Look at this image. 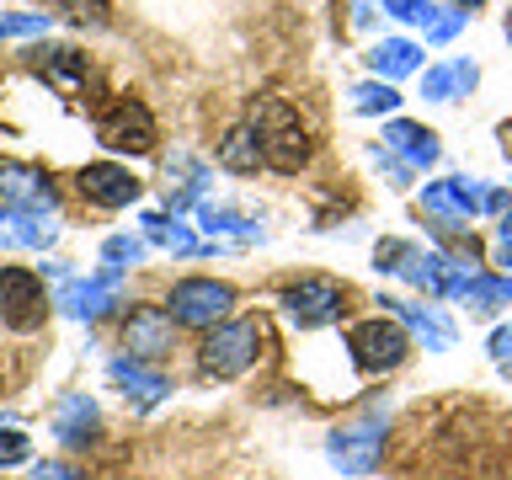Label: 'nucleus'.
I'll use <instances>...</instances> for the list:
<instances>
[{"label": "nucleus", "instance_id": "obj_20", "mask_svg": "<svg viewBox=\"0 0 512 480\" xmlns=\"http://www.w3.org/2000/svg\"><path fill=\"white\" fill-rule=\"evenodd\" d=\"M459 86H475V64L470 59H454L443 70H427V96L432 102H454Z\"/></svg>", "mask_w": 512, "mask_h": 480}, {"label": "nucleus", "instance_id": "obj_18", "mask_svg": "<svg viewBox=\"0 0 512 480\" xmlns=\"http://www.w3.org/2000/svg\"><path fill=\"white\" fill-rule=\"evenodd\" d=\"M91 427H96V406H91L86 395H70V400L54 411V432H59L64 443H86Z\"/></svg>", "mask_w": 512, "mask_h": 480}, {"label": "nucleus", "instance_id": "obj_24", "mask_svg": "<svg viewBox=\"0 0 512 480\" xmlns=\"http://www.w3.org/2000/svg\"><path fill=\"white\" fill-rule=\"evenodd\" d=\"M27 454H32V443L22 438V432L0 427V470H6V464H27Z\"/></svg>", "mask_w": 512, "mask_h": 480}, {"label": "nucleus", "instance_id": "obj_23", "mask_svg": "<svg viewBox=\"0 0 512 480\" xmlns=\"http://www.w3.org/2000/svg\"><path fill=\"white\" fill-rule=\"evenodd\" d=\"M395 102H400V96H395L390 80H384V86L374 80V86H358V91H352V107H358V112H390Z\"/></svg>", "mask_w": 512, "mask_h": 480}, {"label": "nucleus", "instance_id": "obj_32", "mask_svg": "<svg viewBox=\"0 0 512 480\" xmlns=\"http://www.w3.org/2000/svg\"><path fill=\"white\" fill-rule=\"evenodd\" d=\"M502 240H512V214L502 219Z\"/></svg>", "mask_w": 512, "mask_h": 480}, {"label": "nucleus", "instance_id": "obj_34", "mask_svg": "<svg viewBox=\"0 0 512 480\" xmlns=\"http://www.w3.org/2000/svg\"><path fill=\"white\" fill-rule=\"evenodd\" d=\"M502 368H507V374H512V363H502Z\"/></svg>", "mask_w": 512, "mask_h": 480}, {"label": "nucleus", "instance_id": "obj_12", "mask_svg": "<svg viewBox=\"0 0 512 480\" xmlns=\"http://www.w3.org/2000/svg\"><path fill=\"white\" fill-rule=\"evenodd\" d=\"M219 166L235 171V176H251L256 166H267V160H262V139H256L251 123H235L230 134L219 139Z\"/></svg>", "mask_w": 512, "mask_h": 480}, {"label": "nucleus", "instance_id": "obj_13", "mask_svg": "<svg viewBox=\"0 0 512 480\" xmlns=\"http://www.w3.org/2000/svg\"><path fill=\"white\" fill-rule=\"evenodd\" d=\"M107 379L118 384V390H134L139 406H155L160 395H171V384L160 379V374H150V368H139V358H118V363L107 368Z\"/></svg>", "mask_w": 512, "mask_h": 480}, {"label": "nucleus", "instance_id": "obj_16", "mask_svg": "<svg viewBox=\"0 0 512 480\" xmlns=\"http://www.w3.org/2000/svg\"><path fill=\"white\" fill-rule=\"evenodd\" d=\"M0 192H6L11 203H27V208H54V192L38 171L27 166H0Z\"/></svg>", "mask_w": 512, "mask_h": 480}, {"label": "nucleus", "instance_id": "obj_6", "mask_svg": "<svg viewBox=\"0 0 512 480\" xmlns=\"http://www.w3.org/2000/svg\"><path fill=\"white\" fill-rule=\"evenodd\" d=\"M48 315V294L32 267H0V320L11 331H38Z\"/></svg>", "mask_w": 512, "mask_h": 480}, {"label": "nucleus", "instance_id": "obj_17", "mask_svg": "<svg viewBox=\"0 0 512 480\" xmlns=\"http://www.w3.org/2000/svg\"><path fill=\"white\" fill-rule=\"evenodd\" d=\"M38 75L59 91H75L80 80H86V54H75V48H48V59H38Z\"/></svg>", "mask_w": 512, "mask_h": 480}, {"label": "nucleus", "instance_id": "obj_26", "mask_svg": "<svg viewBox=\"0 0 512 480\" xmlns=\"http://www.w3.org/2000/svg\"><path fill=\"white\" fill-rule=\"evenodd\" d=\"M459 27H464V11H454V16H432V22H427V38L443 43V38H454Z\"/></svg>", "mask_w": 512, "mask_h": 480}, {"label": "nucleus", "instance_id": "obj_9", "mask_svg": "<svg viewBox=\"0 0 512 480\" xmlns=\"http://www.w3.org/2000/svg\"><path fill=\"white\" fill-rule=\"evenodd\" d=\"M75 182L91 203H102V208H123V203L139 198V176L128 166H112V160H96V166H86Z\"/></svg>", "mask_w": 512, "mask_h": 480}, {"label": "nucleus", "instance_id": "obj_7", "mask_svg": "<svg viewBox=\"0 0 512 480\" xmlns=\"http://www.w3.org/2000/svg\"><path fill=\"white\" fill-rule=\"evenodd\" d=\"M283 315L294 320L299 331H320L342 315V288L331 278H299L294 288H283Z\"/></svg>", "mask_w": 512, "mask_h": 480}, {"label": "nucleus", "instance_id": "obj_22", "mask_svg": "<svg viewBox=\"0 0 512 480\" xmlns=\"http://www.w3.org/2000/svg\"><path fill=\"white\" fill-rule=\"evenodd\" d=\"M470 310H491V304H512V278H470L464 288Z\"/></svg>", "mask_w": 512, "mask_h": 480}, {"label": "nucleus", "instance_id": "obj_4", "mask_svg": "<svg viewBox=\"0 0 512 480\" xmlns=\"http://www.w3.org/2000/svg\"><path fill=\"white\" fill-rule=\"evenodd\" d=\"M347 352H352V363H358L363 374H390V368L406 363L411 336H406L400 320H363V326L347 331Z\"/></svg>", "mask_w": 512, "mask_h": 480}, {"label": "nucleus", "instance_id": "obj_19", "mask_svg": "<svg viewBox=\"0 0 512 480\" xmlns=\"http://www.w3.org/2000/svg\"><path fill=\"white\" fill-rule=\"evenodd\" d=\"M416 64H422V48H416V43H406V38H390V43H379V48H374V70H379L384 80H395V75H411Z\"/></svg>", "mask_w": 512, "mask_h": 480}, {"label": "nucleus", "instance_id": "obj_11", "mask_svg": "<svg viewBox=\"0 0 512 480\" xmlns=\"http://www.w3.org/2000/svg\"><path fill=\"white\" fill-rule=\"evenodd\" d=\"M422 203H427V214H438V219H470L475 208H486V192H475L464 176H448V182H432L422 192Z\"/></svg>", "mask_w": 512, "mask_h": 480}, {"label": "nucleus", "instance_id": "obj_28", "mask_svg": "<svg viewBox=\"0 0 512 480\" xmlns=\"http://www.w3.org/2000/svg\"><path fill=\"white\" fill-rule=\"evenodd\" d=\"M54 6H70L75 16H91V22H102V16H107V0H54Z\"/></svg>", "mask_w": 512, "mask_h": 480}, {"label": "nucleus", "instance_id": "obj_27", "mask_svg": "<svg viewBox=\"0 0 512 480\" xmlns=\"http://www.w3.org/2000/svg\"><path fill=\"white\" fill-rule=\"evenodd\" d=\"M139 256H144V246H139V240H107V262H139Z\"/></svg>", "mask_w": 512, "mask_h": 480}, {"label": "nucleus", "instance_id": "obj_33", "mask_svg": "<svg viewBox=\"0 0 512 480\" xmlns=\"http://www.w3.org/2000/svg\"><path fill=\"white\" fill-rule=\"evenodd\" d=\"M507 38H512V11H507Z\"/></svg>", "mask_w": 512, "mask_h": 480}, {"label": "nucleus", "instance_id": "obj_35", "mask_svg": "<svg viewBox=\"0 0 512 480\" xmlns=\"http://www.w3.org/2000/svg\"><path fill=\"white\" fill-rule=\"evenodd\" d=\"M464 6H475V0H464Z\"/></svg>", "mask_w": 512, "mask_h": 480}, {"label": "nucleus", "instance_id": "obj_8", "mask_svg": "<svg viewBox=\"0 0 512 480\" xmlns=\"http://www.w3.org/2000/svg\"><path fill=\"white\" fill-rule=\"evenodd\" d=\"M384 454V427L363 422V427H342L331 432V464H342L347 475H368Z\"/></svg>", "mask_w": 512, "mask_h": 480}, {"label": "nucleus", "instance_id": "obj_31", "mask_svg": "<svg viewBox=\"0 0 512 480\" xmlns=\"http://www.w3.org/2000/svg\"><path fill=\"white\" fill-rule=\"evenodd\" d=\"M502 267H512V240H507V246H502Z\"/></svg>", "mask_w": 512, "mask_h": 480}, {"label": "nucleus", "instance_id": "obj_29", "mask_svg": "<svg viewBox=\"0 0 512 480\" xmlns=\"http://www.w3.org/2000/svg\"><path fill=\"white\" fill-rule=\"evenodd\" d=\"M491 352H496V358H502V363H507V352H512V326H502V331H496V336H491Z\"/></svg>", "mask_w": 512, "mask_h": 480}, {"label": "nucleus", "instance_id": "obj_25", "mask_svg": "<svg viewBox=\"0 0 512 480\" xmlns=\"http://www.w3.org/2000/svg\"><path fill=\"white\" fill-rule=\"evenodd\" d=\"M384 6H390L395 16H406V22H432V16H438V11H432V0H384Z\"/></svg>", "mask_w": 512, "mask_h": 480}, {"label": "nucleus", "instance_id": "obj_5", "mask_svg": "<svg viewBox=\"0 0 512 480\" xmlns=\"http://www.w3.org/2000/svg\"><path fill=\"white\" fill-rule=\"evenodd\" d=\"M96 139H102L107 150H123V155H150L155 150L150 107L134 102V96H118V102L102 107V118H96Z\"/></svg>", "mask_w": 512, "mask_h": 480}, {"label": "nucleus", "instance_id": "obj_30", "mask_svg": "<svg viewBox=\"0 0 512 480\" xmlns=\"http://www.w3.org/2000/svg\"><path fill=\"white\" fill-rule=\"evenodd\" d=\"M38 475H43V480H75L70 464H38Z\"/></svg>", "mask_w": 512, "mask_h": 480}, {"label": "nucleus", "instance_id": "obj_21", "mask_svg": "<svg viewBox=\"0 0 512 480\" xmlns=\"http://www.w3.org/2000/svg\"><path fill=\"white\" fill-rule=\"evenodd\" d=\"M390 310H400V320H406V326L422 331V336H427V347H438V352L454 347V326H448V320H438L432 310H416V304H390Z\"/></svg>", "mask_w": 512, "mask_h": 480}, {"label": "nucleus", "instance_id": "obj_14", "mask_svg": "<svg viewBox=\"0 0 512 480\" xmlns=\"http://www.w3.org/2000/svg\"><path fill=\"white\" fill-rule=\"evenodd\" d=\"M384 144L400 150L411 166H432V160H438V134H432V128H416V123H390L384 128Z\"/></svg>", "mask_w": 512, "mask_h": 480}, {"label": "nucleus", "instance_id": "obj_2", "mask_svg": "<svg viewBox=\"0 0 512 480\" xmlns=\"http://www.w3.org/2000/svg\"><path fill=\"white\" fill-rule=\"evenodd\" d=\"M256 352H262V331H256L251 320H224V326H214L203 336L198 363H203L208 379H240L256 363Z\"/></svg>", "mask_w": 512, "mask_h": 480}, {"label": "nucleus", "instance_id": "obj_1", "mask_svg": "<svg viewBox=\"0 0 512 480\" xmlns=\"http://www.w3.org/2000/svg\"><path fill=\"white\" fill-rule=\"evenodd\" d=\"M246 123L256 128V139H262V160H267L272 171H283V176L304 171V160H310L315 144H310V128H304V118L283 102V96H256Z\"/></svg>", "mask_w": 512, "mask_h": 480}, {"label": "nucleus", "instance_id": "obj_3", "mask_svg": "<svg viewBox=\"0 0 512 480\" xmlns=\"http://www.w3.org/2000/svg\"><path fill=\"white\" fill-rule=\"evenodd\" d=\"M171 320L176 326H192V331H214L230 320L235 310V288L230 283H214V278H182L171 288Z\"/></svg>", "mask_w": 512, "mask_h": 480}, {"label": "nucleus", "instance_id": "obj_10", "mask_svg": "<svg viewBox=\"0 0 512 480\" xmlns=\"http://www.w3.org/2000/svg\"><path fill=\"white\" fill-rule=\"evenodd\" d=\"M123 347H128V358H160L171 347V315L150 310V304H134L123 320Z\"/></svg>", "mask_w": 512, "mask_h": 480}, {"label": "nucleus", "instance_id": "obj_15", "mask_svg": "<svg viewBox=\"0 0 512 480\" xmlns=\"http://www.w3.org/2000/svg\"><path fill=\"white\" fill-rule=\"evenodd\" d=\"M112 288H118V267L102 272L96 283H70V288L59 294V304H64L70 315H102L107 304H112Z\"/></svg>", "mask_w": 512, "mask_h": 480}]
</instances>
